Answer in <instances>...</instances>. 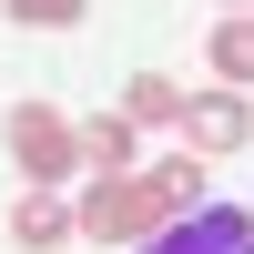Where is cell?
<instances>
[{"instance_id":"obj_1","label":"cell","mask_w":254,"mask_h":254,"mask_svg":"<svg viewBox=\"0 0 254 254\" xmlns=\"http://www.w3.org/2000/svg\"><path fill=\"white\" fill-rule=\"evenodd\" d=\"M203 203H214L203 153H163V163H142V173H92V193H81L71 214H81V244H153L163 224L203 214Z\"/></svg>"},{"instance_id":"obj_2","label":"cell","mask_w":254,"mask_h":254,"mask_svg":"<svg viewBox=\"0 0 254 254\" xmlns=\"http://www.w3.org/2000/svg\"><path fill=\"white\" fill-rule=\"evenodd\" d=\"M10 173L31 183V193H61V183L81 173V122H61L51 102H20L10 112Z\"/></svg>"},{"instance_id":"obj_3","label":"cell","mask_w":254,"mask_h":254,"mask_svg":"<svg viewBox=\"0 0 254 254\" xmlns=\"http://www.w3.org/2000/svg\"><path fill=\"white\" fill-rule=\"evenodd\" d=\"M142 254H254V214H244V203H203V214L163 224Z\"/></svg>"},{"instance_id":"obj_4","label":"cell","mask_w":254,"mask_h":254,"mask_svg":"<svg viewBox=\"0 0 254 254\" xmlns=\"http://www.w3.org/2000/svg\"><path fill=\"white\" fill-rule=\"evenodd\" d=\"M183 132H193V153H244L254 142V92H193Z\"/></svg>"},{"instance_id":"obj_5","label":"cell","mask_w":254,"mask_h":254,"mask_svg":"<svg viewBox=\"0 0 254 254\" xmlns=\"http://www.w3.org/2000/svg\"><path fill=\"white\" fill-rule=\"evenodd\" d=\"M71 234H81V214H71V203H61V193H31V183H20V203H10V244H20V254H61Z\"/></svg>"},{"instance_id":"obj_6","label":"cell","mask_w":254,"mask_h":254,"mask_svg":"<svg viewBox=\"0 0 254 254\" xmlns=\"http://www.w3.org/2000/svg\"><path fill=\"white\" fill-rule=\"evenodd\" d=\"M81 173H142V132L122 112H92L81 122Z\"/></svg>"},{"instance_id":"obj_7","label":"cell","mask_w":254,"mask_h":254,"mask_svg":"<svg viewBox=\"0 0 254 254\" xmlns=\"http://www.w3.org/2000/svg\"><path fill=\"white\" fill-rule=\"evenodd\" d=\"M183 102H193V92H173V71H132V81H122V122H132V132L183 122Z\"/></svg>"},{"instance_id":"obj_8","label":"cell","mask_w":254,"mask_h":254,"mask_svg":"<svg viewBox=\"0 0 254 254\" xmlns=\"http://www.w3.org/2000/svg\"><path fill=\"white\" fill-rule=\"evenodd\" d=\"M214 81L224 92H254V10L214 20Z\"/></svg>"},{"instance_id":"obj_9","label":"cell","mask_w":254,"mask_h":254,"mask_svg":"<svg viewBox=\"0 0 254 254\" xmlns=\"http://www.w3.org/2000/svg\"><path fill=\"white\" fill-rule=\"evenodd\" d=\"M10 20H31V31H71L81 0H10Z\"/></svg>"},{"instance_id":"obj_10","label":"cell","mask_w":254,"mask_h":254,"mask_svg":"<svg viewBox=\"0 0 254 254\" xmlns=\"http://www.w3.org/2000/svg\"><path fill=\"white\" fill-rule=\"evenodd\" d=\"M224 10H254V0H224Z\"/></svg>"}]
</instances>
